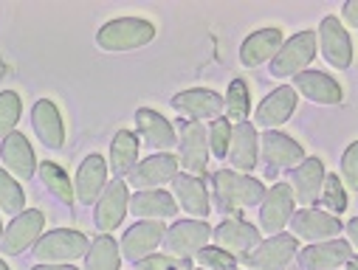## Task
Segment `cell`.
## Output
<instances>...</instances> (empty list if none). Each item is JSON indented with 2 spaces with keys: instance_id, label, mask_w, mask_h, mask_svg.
I'll list each match as a JSON object with an SVG mask.
<instances>
[{
  "instance_id": "28",
  "label": "cell",
  "mask_w": 358,
  "mask_h": 270,
  "mask_svg": "<svg viewBox=\"0 0 358 270\" xmlns=\"http://www.w3.org/2000/svg\"><path fill=\"white\" fill-rule=\"evenodd\" d=\"M136 121H138V133L144 135V144H147V147H152V149H172V147L178 144V138H175L169 121H166L164 116H158L155 110L141 107V110L136 113Z\"/></svg>"
},
{
  "instance_id": "11",
  "label": "cell",
  "mask_w": 358,
  "mask_h": 270,
  "mask_svg": "<svg viewBox=\"0 0 358 270\" xmlns=\"http://www.w3.org/2000/svg\"><path fill=\"white\" fill-rule=\"evenodd\" d=\"M262 158L271 169H296L305 160V149L285 133L268 130L262 135Z\"/></svg>"
},
{
  "instance_id": "34",
  "label": "cell",
  "mask_w": 358,
  "mask_h": 270,
  "mask_svg": "<svg viewBox=\"0 0 358 270\" xmlns=\"http://www.w3.org/2000/svg\"><path fill=\"white\" fill-rule=\"evenodd\" d=\"M223 107H226L229 119H234L237 124L245 121V116H248V87H245L243 79H234L229 84V96H226Z\"/></svg>"
},
{
  "instance_id": "25",
  "label": "cell",
  "mask_w": 358,
  "mask_h": 270,
  "mask_svg": "<svg viewBox=\"0 0 358 270\" xmlns=\"http://www.w3.org/2000/svg\"><path fill=\"white\" fill-rule=\"evenodd\" d=\"M229 160L240 172H251L257 163V130L248 121H240L231 127V141H229Z\"/></svg>"
},
{
  "instance_id": "5",
  "label": "cell",
  "mask_w": 358,
  "mask_h": 270,
  "mask_svg": "<svg viewBox=\"0 0 358 270\" xmlns=\"http://www.w3.org/2000/svg\"><path fill=\"white\" fill-rule=\"evenodd\" d=\"M313 57H316V34L313 31H302V34H296L288 43L280 45V51L274 57V65H271V73L274 76L302 73V68H308Z\"/></svg>"
},
{
  "instance_id": "16",
  "label": "cell",
  "mask_w": 358,
  "mask_h": 270,
  "mask_svg": "<svg viewBox=\"0 0 358 270\" xmlns=\"http://www.w3.org/2000/svg\"><path fill=\"white\" fill-rule=\"evenodd\" d=\"M178 174V158L175 155H152L147 160H141L133 169L130 183L136 189H158L161 183H169V180Z\"/></svg>"
},
{
  "instance_id": "35",
  "label": "cell",
  "mask_w": 358,
  "mask_h": 270,
  "mask_svg": "<svg viewBox=\"0 0 358 270\" xmlns=\"http://www.w3.org/2000/svg\"><path fill=\"white\" fill-rule=\"evenodd\" d=\"M17 119H20V96L15 90H6V93H0V138L15 133Z\"/></svg>"
},
{
  "instance_id": "4",
  "label": "cell",
  "mask_w": 358,
  "mask_h": 270,
  "mask_svg": "<svg viewBox=\"0 0 358 270\" xmlns=\"http://www.w3.org/2000/svg\"><path fill=\"white\" fill-rule=\"evenodd\" d=\"M87 237L76 234V231H51L45 234L43 239H37V248H34V256L40 259V264H48V262H73L79 256L87 253Z\"/></svg>"
},
{
  "instance_id": "18",
  "label": "cell",
  "mask_w": 358,
  "mask_h": 270,
  "mask_svg": "<svg viewBox=\"0 0 358 270\" xmlns=\"http://www.w3.org/2000/svg\"><path fill=\"white\" fill-rule=\"evenodd\" d=\"M172 107L192 116V119H217L223 113V96H217L215 90L195 87V90H184V93H178L172 99Z\"/></svg>"
},
{
  "instance_id": "17",
  "label": "cell",
  "mask_w": 358,
  "mask_h": 270,
  "mask_svg": "<svg viewBox=\"0 0 358 270\" xmlns=\"http://www.w3.org/2000/svg\"><path fill=\"white\" fill-rule=\"evenodd\" d=\"M105 177H108V163L102 155H87L85 163L79 166V174H76V189H73V197L79 203H94L99 197V192L105 189Z\"/></svg>"
},
{
  "instance_id": "2",
  "label": "cell",
  "mask_w": 358,
  "mask_h": 270,
  "mask_svg": "<svg viewBox=\"0 0 358 270\" xmlns=\"http://www.w3.org/2000/svg\"><path fill=\"white\" fill-rule=\"evenodd\" d=\"M215 186H217L223 206H231V209H248V206L262 203V197H265V189L259 180H254L248 174H237V172H217Z\"/></svg>"
},
{
  "instance_id": "47",
  "label": "cell",
  "mask_w": 358,
  "mask_h": 270,
  "mask_svg": "<svg viewBox=\"0 0 358 270\" xmlns=\"http://www.w3.org/2000/svg\"><path fill=\"white\" fill-rule=\"evenodd\" d=\"M189 270H192V267H189ZM198 270H201V267H198Z\"/></svg>"
},
{
  "instance_id": "27",
  "label": "cell",
  "mask_w": 358,
  "mask_h": 270,
  "mask_svg": "<svg viewBox=\"0 0 358 270\" xmlns=\"http://www.w3.org/2000/svg\"><path fill=\"white\" fill-rule=\"evenodd\" d=\"M322 180H324V166L319 158H305L294 169V200L299 203H313L322 192Z\"/></svg>"
},
{
  "instance_id": "24",
  "label": "cell",
  "mask_w": 358,
  "mask_h": 270,
  "mask_svg": "<svg viewBox=\"0 0 358 270\" xmlns=\"http://www.w3.org/2000/svg\"><path fill=\"white\" fill-rule=\"evenodd\" d=\"M169 183H172V192H175L178 203H181L189 214H195V217L209 214V195H206L203 180H198L195 174H175Z\"/></svg>"
},
{
  "instance_id": "30",
  "label": "cell",
  "mask_w": 358,
  "mask_h": 270,
  "mask_svg": "<svg viewBox=\"0 0 358 270\" xmlns=\"http://www.w3.org/2000/svg\"><path fill=\"white\" fill-rule=\"evenodd\" d=\"M136 158H138V138L130 130H119L113 144H110V169H113V174L122 177V174L133 172Z\"/></svg>"
},
{
  "instance_id": "14",
  "label": "cell",
  "mask_w": 358,
  "mask_h": 270,
  "mask_svg": "<svg viewBox=\"0 0 358 270\" xmlns=\"http://www.w3.org/2000/svg\"><path fill=\"white\" fill-rule=\"evenodd\" d=\"M291 228H294V237H299V239L322 242V239H333V237H338V231H341L344 225H341L338 217H333V214L308 209V211L294 214Z\"/></svg>"
},
{
  "instance_id": "22",
  "label": "cell",
  "mask_w": 358,
  "mask_h": 270,
  "mask_svg": "<svg viewBox=\"0 0 358 270\" xmlns=\"http://www.w3.org/2000/svg\"><path fill=\"white\" fill-rule=\"evenodd\" d=\"M294 110H296V90L294 87H277L271 96L262 99L254 119L259 127H280L282 121L291 119Z\"/></svg>"
},
{
  "instance_id": "3",
  "label": "cell",
  "mask_w": 358,
  "mask_h": 270,
  "mask_svg": "<svg viewBox=\"0 0 358 270\" xmlns=\"http://www.w3.org/2000/svg\"><path fill=\"white\" fill-rule=\"evenodd\" d=\"M209 237H212V228L206 223L184 220V223H175L169 231H164V248L175 259H189L201 248H206Z\"/></svg>"
},
{
  "instance_id": "38",
  "label": "cell",
  "mask_w": 358,
  "mask_h": 270,
  "mask_svg": "<svg viewBox=\"0 0 358 270\" xmlns=\"http://www.w3.org/2000/svg\"><path fill=\"white\" fill-rule=\"evenodd\" d=\"M206 135H209V149H212L217 158H223V155L229 152V141H231V124H229L226 119H215V124L206 130Z\"/></svg>"
},
{
  "instance_id": "46",
  "label": "cell",
  "mask_w": 358,
  "mask_h": 270,
  "mask_svg": "<svg viewBox=\"0 0 358 270\" xmlns=\"http://www.w3.org/2000/svg\"><path fill=\"white\" fill-rule=\"evenodd\" d=\"M0 239H3V228H0Z\"/></svg>"
},
{
  "instance_id": "20",
  "label": "cell",
  "mask_w": 358,
  "mask_h": 270,
  "mask_svg": "<svg viewBox=\"0 0 358 270\" xmlns=\"http://www.w3.org/2000/svg\"><path fill=\"white\" fill-rule=\"evenodd\" d=\"M302 267L305 270H333L344 262L352 259V245L344 239L336 242H322V245H310L302 250Z\"/></svg>"
},
{
  "instance_id": "45",
  "label": "cell",
  "mask_w": 358,
  "mask_h": 270,
  "mask_svg": "<svg viewBox=\"0 0 358 270\" xmlns=\"http://www.w3.org/2000/svg\"><path fill=\"white\" fill-rule=\"evenodd\" d=\"M0 270H9V267H6V262H0Z\"/></svg>"
},
{
  "instance_id": "39",
  "label": "cell",
  "mask_w": 358,
  "mask_h": 270,
  "mask_svg": "<svg viewBox=\"0 0 358 270\" xmlns=\"http://www.w3.org/2000/svg\"><path fill=\"white\" fill-rule=\"evenodd\" d=\"M341 174H344V183L347 189L358 192V144H350L344 158H341Z\"/></svg>"
},
{
  "instance_id": "13",
  "label": "cell",
  "mask_w": 358,
  "mask_h": 270,
  "mask_svg": "<svg viewBox=\"0 0 358 270\" xmlns=\"http://www.w3.org/2000/svg\"><path fill=\"white\" fill-rule=\"evenodd\" d=\"M127 203H130L127 183H124V180H113V183L102 192L99 203H96V228L102 234L119 228L122 220H124V214H127Z\"/></svg>"
},
{
  "instance_id": "36",
  "label": "cell",
  "mask_w": 358,
  "mask_h": 270,
  "mask_svg": "<svg viewBox=\"0 0 358 270\" xmlns=\"http://www.w3.org/2000/svg\"><path fill=\"white\" fill-rule=\"evenodd\" d=\"M322 203L336 214H341L347 209V195H344V186H341V180L336 174L322 180Z\"/></svg>"
},
{
  "instance_id": "42",
  "label": "cell",
  "mask_w": 358,
  "mask_h": 270,
  "mask_svg": "<svg viewBox=\"0 0 358 270\" xmlns=\"http://www.w3.org/2000/svg\"><path fill=\"white\" fill-rule=\"evenodd\" d=\"M344 228H347V234H350V245H355V242H358V220H350Z\"/></svg>"
},
{
  "instance_id": "15",
  "label": "cell",
  "mask_w": 358,
  "mask_h": 270,
  "mask_svg": "<svg viewBox=\"0 0 358 270\" xmlns=\"http://www.w3.org/2000/svg\"><path fill=\"white\" fill-rule=\"evenodd\" d=\"M206 160H209V135H206V130L198 121L184 124L181 127V166L189 174H203Z\"/></svg>"
},
{
  "instance_id": "7",
  "label": "cell",
  "mask_w": 358,
  "mask_h": 270,
  "mask_svg": "<svg viewBox=\"0 0 358 270\" xmlns=\"http://www.w3.org/2000/svg\"><path fill=\"white\" fill-rule=\"evenodd\" d=\"M296 248H299L296 245V237H291V234H274L271 239L259 242L251 253H245V262L254 270H282L294 259Z\"/></svg>"
},
{
  "instance_id": "23",
  "label": "cell",
  "mask_w": 358,
  "mask_h": 270,
  "mask_svg": "<svg viewBox=\"0 0 358 270\" xmlns=\"http://www.w3.org/2000/svg\"><path fill=\"white\" fill-rule=\"evenodd\" d=\"M31 124H34V130H37V135H40V141H43L45 147L59 149V147L65 144V127H62V116H59V110H57V105H54V102L40 99V102L34 105Z\"/></svg>"
},
{
  "instance_id": "40",
  "label": "cell",
  "mask_w": 358,
  "mask_h": 270,
  "mask_svg": "<svg viewBox=\"0 0 358 270\" xmlns=\"http://www.w3.org/2000/svg\"><path fill=\"white\" fill-rule=\"evenodd\" d=\"M141 270H189V264L184 259H175V256H147L138 262Z\"/></svg>"
},
{
  "instance_id": "32",
  "label": "cell",
  "mask_w": 358,
  "mask_h": 270,
  "mask_svg": "<svg viewBox=\"0 0 358 270\" xmlns=\"http://www.w3.org/2000/svg\"><path fill=\"white\" fill-rule=\"evenodd\" d=\"M40 174H43V183L48 186V192H51L57 200L73 203V186H71V180H68V174H65L62 166L45 160V163L40 166Z\"/></svg>"
},
{
  "instance_id": "9",
  "label": "cell",
  "mask_w": 358,
  "mask_h": 270,
  "mask_svg": "<svg viewBox=\"0 0 358 270\" xmlns=\"http://www.w3.org/2000/svg\"><path fill=\"white\" fill-rule=\"evenodd\" d=\"M316 43L322 45V51H324V57H327V62L333 68H350V62H352V43H350V37H347V31H344L338 17H324L322 20Z\"/></svg>"
},
{
  "instance_id": "10",
  "label": "cell",
  "mask_w": 358,
  "mask_h": 270,
  "mask_svg": "<svg viewBox=\"0 0 358 270\" xmlns=\"http://www.w3.org/2000/svg\"><path fill=\"white\" fill-rule=\"evenodd\" d=\"M161 239H164V225L158 220H144V223L133 225L124 234V239H122L119 248H122V253L130 262H141V259H147V256L155 253V248L161 245Z\"/></svg>"
},
{
  "instance_id": "37",
  "label": "cell",
  "mask_w": 358,
  "mask_h": 270,
  "mask_svg": "<svg viewBox=\"0 0 358 270\" xmlns=\"http://www.w3.org/2000/svg\"><path fill=\"white\" fill-rule=\"evenodd\" d=\"M195 256L206 270H234V264H237V259L231 253H226L223 248H201Z\"/></svg>"
},
{
  "instance_id": "6",
  "label": "cell",
  "mask_w": 358,
  "mask_h": 270,
  "mask_svg": "<svg viewBox=\"0 0 358 270\" xmlns=\"http://www.w3.org/2000/svg\"><path fill=\"white\" fill-rule=\"evenodd\" d=\"M43 225H45V217L43 211L31 209V211H23L12 220V225L3 231V239H0V250L9 253V256H17L23 253L26 248L37 245L40 234H43Z\"/></svg>"
},
{
  "instance_id": "26",
  "label": "cell",
  "mask_w": 358,
  "mask_h": 270,
  "mask_svg": "<svg viewBox=\"0 0 358 270\" xmlns=\"http://www.w3.org/2000/svg\"><path fill=\"white\" fill-rule=\"evenodd\" d=\"M3 163L17 180H29L34 174V152L23 133H12L3 138Z\"/></svg>"
},
{
  "instance_id": "29",
  "label": "cell",
  "mask_w": 358,
  "mask_h": 270,
  "mask_svg": "<svg viewBox=\"0 0 358 270\" xmlns=\"http://www.w3.org/2000/svg\"><path fill=\"white\" fill-rule=\"evenodd\" d=\"M127 209L136 214V217H147V220H166V217H175L178 211V203H172V197L161 189H152V192H138Z\"/></svg>"
},
{
  "instance_id": "31",
  "label": "cell",
  "mask_w": 358,
  "mask_h": 270,
  "mask_svg": "<svg viewBox=\"0 0 358 270\" xmlns=\"http://www.w3.org/2000/svg\"><path fill=\"white\" fill-rule=\"evenodd\" d=\"M87 264L85 270H119V245L110 237H99L87 248Z\"/></svg>"
},
{
  "instance_id": "43",
  "label": "cell",
  "mask_w": 358,
  "mask_h": 270,
  "mask_svg": "<svg viewBox=\"0 0 358 270\" xmlns=\"http://www.w3.org/2000/svg\"><path fill=\"white\" fill-rule=\"evenodd\" d=\"M34 270H76L73 264H37Z\"/></svg>"
},
{
  "instance_id": "8",
  "label": "cell",
  "mask_w": 358,
  "mask_h": 270,
  "mask_svg": "<svg viewBox=\"0 0 358 270\" xmlns=\"http://www.w3.org/2000/svg\"><path fill=\"white\" fill-rule=\"evenodd\" d=\"M294 206H296V200H294L291 186L288 183H277L271 192L262 197V206H259L262 228L268 234H280L288 225V220L294 217Z\"/></svg>"
},
{
  "instance_id": "1",
  "label": "cell",
  "mask_w": 358,
  "mask_h": 270,
  "mask_svg": "<svg viewBox=\"0 0 358 270\" xmlns=\"http://www.w3.org/2000/svg\"><path fill=\"white\" fill-rule=\"evenodd\" d=\"M155 37V26L141 17H119L99 29L96 43L105 51H133L147 45Z\"/></svg>"
},
{
  "instance_id": "19",
  "label": "cell",
  "mask_w": 358,
  "mask_h": 270,
  "mask_svg": "<svg viewBox=\"0 0 358 270\" xmlns=\"http://www.w3.org/2000/svg\"><path fill=\"white\" fill-rule=\"evenodd\" d=\"M215 239L231 256L234 253H251L259 245V231L243 220H223L215 231Z\"/></svg>"
},
{
  "instance_id": "33",
  "label": "cell",
  "mask_w": 358,
  "mask_h": 270,
  "mask_svg": "<svg viewBox=\"0 0 358 270\" xmlns=\"http://www.w3.org/2000/svg\"><path fill=\"white\" fill-rule=\"evenodd\" d=\"M23 203H26V195H23L20 183L0 169V211L17 217V214H23Z\"/></svg>"
},
{
  "instance_id": "21",
  "label": "cell",
  "mask_w": 358,
  "mask_h": 270,
  "mask_svg": "<svg viewBox=\"0 0 358 270\" xmlns=\"http://www.w3.org/2000/svg\"><path fill=\"white\" fill-rule=\"evenodd\" d=\"M282 45V31L280 29H262V31H254L245 37L243 48H240V59L245 68H257L262 62H268L271 57H277Z\"/></svg>"
},
{
  "instance_id": "12",
  "label": "cell",
  "mask_w": 358,
  "mask_h": 270,
  "mask_svg": "<svg viewBox=\"0 0 358 270\" xmlns=\"http://www.w3.org/2000/svg\"><path fill=\"white\" fill-rule=\"evenodd\" d=\"M294 90H296V93H302L305 99L316 102V105H338L341 96H344L341 84L333 76L322 73V70H302V73H296Z\"/></svg>"
},
{
  "instance_id": "44",
  "label": "cell",
  "mask_w": 358,
  "mask_h": 270,
  "mask_svg": "<svg viewBox=\"0 0 358 270\" xmlns=\"http://www.w3.org/2000/svg\"><path fill=\"white\" fill-rule=\"evenodd\" d=\"M3 73H6V68H3V59H0V79H3Z\"/></svg>"
},
{
  "instance_id": "41",
  "label": "cell",
  "mask_w": 358,
  "mask_h": 270,
  "mask_svg": "<svg viewBox=\"0 0 358 270\" xmlns=\"http://www.w3.org/2000/svg\"><path fill=\"white\" fill-rule=\"evenodd\" d=\"M341 15H344V23H347V26L358 29V3H355V0H350V3H344Z\"/></svg>"
}]
</instances>
